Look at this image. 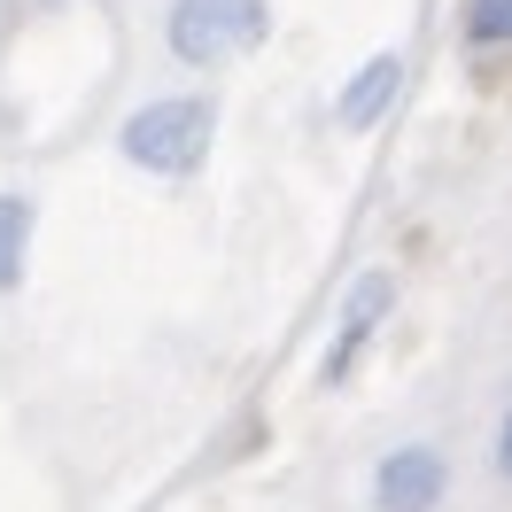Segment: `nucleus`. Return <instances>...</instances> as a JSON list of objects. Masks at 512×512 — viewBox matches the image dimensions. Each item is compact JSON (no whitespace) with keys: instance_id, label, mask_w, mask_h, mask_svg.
I'll return each mask as SVG.
<instances>
[{"instance_id":"obj_1","label":"nucleus","mask_w":512,"mask_h":512,"mask_svg":"<svg viewBox=\"0 0 512 512\" xmlns=\"http://www.w3.org/2000/svg\"><path fill=\"white\" fill-rule=\"evenodd\" d=\"M210 140H218V101L210 94H163V101H148V109L125 117V163L156 171V179L202 171Z\"/></svg>"},{"instance_id":"obj_2","label":"nucleus","mask_w":512,"mask_h":512,"mask_svg":"<svg viewBox=\"0 0 512 512\" xmlns=\"http://www.w3.org/2000/svg\"><path fill=\"white\" fill-rule=\"evenodd\" d=\"M264 32H272V8H264V0H171V16H163L171 55L194 63V70L233 63V55H256Z\"/></svg>"},{"instance_id":"obj_3","label":"nucleus","mask_w":512,"mask_h":512,"mask_svg":"<svg viewBox=\"0 0 512 512\" xmlns=\"http://www.w3.org/2000/svg\"><path fill=\"white\" fill-rule=\"evenodd\" d=\"M443 489H450L443 458L412 443V450H388V458H381V474H373V505H381V512H435V505H443Z\"/></svg>"},{"instance_id":"obj_4","label":"nucleus","mask_w":512,"mask_h":512,"mask_svg":"<svg viewBox=\"0 0 512 512\" xmlns=\"http://www.w3.org/2000/svg\"><path fill=\"white\" fill-rule=\"evenodd\" d=\"M388 303H396V280H388V272H365L357 295H350V311H342V334H334V350H326V381H342V373H350V357L365 350V334L381 326Z\"/></svg>"},{"instance_id":"obj_5","label":"nucleus","mask_w":512,"mask_h":512,"mask_svg":"<svg viewBox=\"0 0 512 512\" xmlns=\"http://www.w3.org/2000/svg\"><path fill=\"white\" fill-rule=\"evenodd\" d=\"M396 86H404V63H396V55H373V63H365V70L350 78V86H342L334 117H342L350 132L381 125V117H388V101H396Z\"/></svg>"},{"instance_id":"obj_6","label":"nucleus","mask_w":512,"mask_h":512,"mask_svg":"<svg viewBox=\"0 0 512 512\" xmlns=\"http://www.w3.org/2000/svg\"><path fill=\"white\" fill-rule=\"evenodd\" d=\"M24 256H32V202L0 194V295L24 288Z\"/></svg>"},{"instance_id":"obj_7","label":"nucleus","mask_w":512,"mask_h":512,"mask_svg":"<svg viewBox=\"0 0 512 512\" xmlns=\"http://www.w3.org/2000/svg\"><path fill=\"white\" fill-rule=\"evenodd\" d=\"M466 47H512V0H466Z\"/></svg>"},{"instance_id":"obj_8","label":"nucleus","mask_w":512,"mask_h":512,"mask_svg":"<svg viewBox=\"0 0 512 512\" xmlns=\"http://www.w3.org/2000/svg\"><path fill=\"white\" fill-rule=\"evenodd\" d=\"M497 466H505V481H512V412H505V427H497Z\"/></svg>"}]
</instances>
